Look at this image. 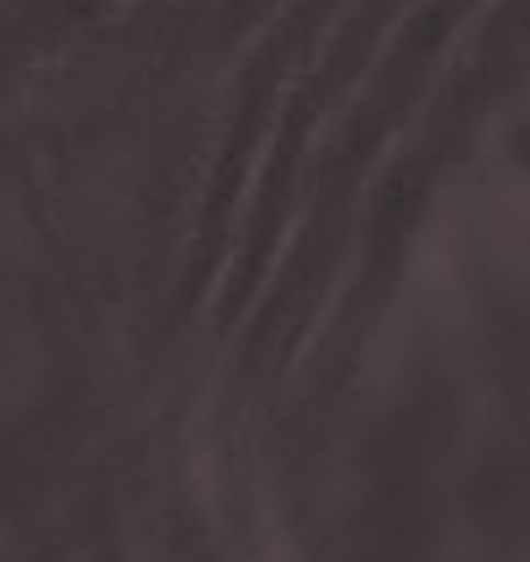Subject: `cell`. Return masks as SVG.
I'll use <instances>...</instances> for the list:
<instances>
[]
</instances>
